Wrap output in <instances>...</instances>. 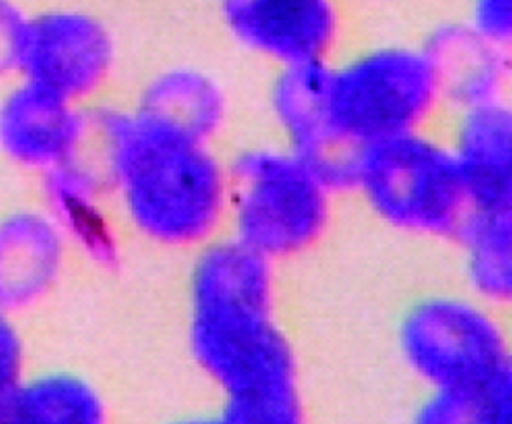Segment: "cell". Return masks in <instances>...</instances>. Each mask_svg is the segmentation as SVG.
<instances>
[{
	"label": "cell",
	"instance_id": "16",
	"mask_svg": "<svg viewBox=\"0 0 512 424\" xmlns=\"http://www.w3.org/2000/svg\"><path fill=\"white\" fill-rule=\"evenodd\" d=\"M140 110L192 137L209 141L224 119L219 87L206 75L176 69L159 75L144 93Z\"/></svg>",
	"mask_w": 512,
	"mask_h": 424
},
{
	"label": "cell",
	"instance_id": "22",
	"mask_svg": "<svg viewBox=\"0 0 512 424\" xmlns=\"http://www.w3.org/2000/svg\"><path fill=\"white\" fill-rule=\"evenodd\" d=\"M508 317H510V327H511V341H512V312L510 315H508Z\"/></svg>",
	"mask_w": 512,
	"mask_h": 424
},
{
	"label": "cell",
	"instance_id": "15",
	"mask_svg": "<svg viewBox=\"0 0 512 424\" xmlns=\"http://www.w3.org/2000/svg\"><path fill=\"white\" fill-rule=\"evenodd\" d=\"M462 287L512 312V216L471 215L459 236Z\"/></svg>",
	"mask_w": 512,
	"mask_h": 424
},
{
	"label": "cell",
	"instance_id": "4",
	"mask_svg": "<svg viewBox=\"0 0 512 424\" xmlns=\"http://www.w3.org/2000/svg\"><path fill=\"white\" fill-rule=\"evenodd\" d=\"M447 105L426 45H384L328 68V126L343 155L429 128Z\"/></svg>",
	"mask_w": 512,
	"mask_h": 424
},
{
	"label": "cell",
	"instance_id": "11",
	"mask_svg": "<svg viewBox=\"0 0 512 424\" xmlns=\"http://www.w3.org/2000/svg\"><path fill=\"white\" fill-rule=\"evenodd\" d=\"M448 143L472 215L512 216V102L507 96L454 110Z\"/></svg>",
	"mask_w": 512,
	"mask_h": 424
},
{
	"label": "cell",
	"instance_id": "23",
	"mask_svg": "<svg viewBox=\"0 0 512 424\" xmlns=\"http://www.w3.org/2000/svg\"><path fill=\"white\" fill-rule=\"evenodd\" d=\"M0 424H5V422H3L2 413H0Z\"/></svg>",
	"mask_w": 512,
	"mask_h": 424
},
{
	"label": "cell",
	"instance_id": "1",
	"mask_svg": "<svg viewBox=\"0 0 512 424\" xmlns=\"http://www.w3.org/2000/svg\"><path fill=\"white\" fill-rule=\"evenodd\" d=\"M271 261L239 240L212 243L188 288V345L219 404L304 405L297 354L277 314Z\"/></svg>",
	"mask_w": 512,
	"mask_h": 424
},
{
	"label": "cell",
	"instance_id": "12",
	"mask_svg": "<svg viewBox=\"0 0 512 424\" xmlns=\"http://www.w3.org/2000/svg\"><path fill=\"white\" fill-rule=\"evenodd\" d=\"M44 209L69 246L101 266L116 261V236L104 209L108 186L98 158L87 149L77 158L42 174Z\"/></svg>",
	"mask_w": 512,
	"mask_h": 424
},
{
	"label": "cell",
	"instance_id": "21",
	"mask_svg": "<svg viewBox=\"0 0 512 424\" xmlns=\"http://www.w3.org/2000/svg\"><path fill=\"white\" fill-rule=\"evenodd\" d=\"M158 424H236L233 417L221 405H215L207 410L185 411L168 417Z\"/></svg>",
	"mask_w": 512,
	"mask_h": 424
},
{
	"label": "cell",
	"instance_id": "7",
	"mask_svg": "<svg viewBox=\"0 0 512 424\" xmlns=\"http://www.w3.org/2000/svg\"><path fill=\"white\" fill-rule=\"evenodd\" d=\"M116 47L107 24L78 8L29 14L18 54L17 78L83 105L107 83Z\"/></svg>",
	"mask_w": 512,
	"mask_h": 424
},
{
	"label": "cell",
	"instance_id": "18",
	"mask_svg": "<svg viewBox=\"0 0 512 424\" xmlns=\"http://www.w3.org/2000/svg\"><path fill=\"white\" fill-rule=\"evenodd\" d=\"M30 368L29 347L20 320L0 312V413Z\"/></svg>",
	"mask_w": 512,
	"mask_h": 424
},
{
	"label": "cell",
	"instance_id": "9",
	"mask_svg": "<svg viewBox=\"0 0 512 424\" xmlns=\"http://www.w3.org/2000/svg\"><path fill=\"white\" fill-rule=\"evenodd\" d=\"M224 17L239 41L283 68L325 62L339 26L334 0H224Z\"/></svg>",
	"mask_w": 512,
	"mask_h": 424
},
{
	"label": "cell",
	"instance_id": "14",
	"mask_svg": "<svg viewBox=\"0 0 512 424\" xmlns=\"http://www.w3.org/2000/svg\"><path fill=\"white\" fill-rule=\"evenodd\" d=\"M453 110L505 96L510 53L490 44L468 24H445L424 41Z\"/></svg>",
	"mask_w": 512,
	"mask_h": 424
},
{
	"label": "cell",
	"instance_id": "3",
	"mask_svg": "<svg viewBox=\"0 0 512 424\" xmlns=\"http://www.w3.org/2000/svg\"><path fill=\"white\" fill-rule=\"evenodd\" d=\"M400 365L423 393H469L512 360L510 317L459 285L412 300L394 330Z\"/></svg>",
	"mask_w": 512,
	"mask_h": 424
},
{
	"label": "cell",
	"instance_id": "5",
	"mask_svg": "<svg viewBox=\"0 0 512 424\" xmlns=\"http://www.w3.org/2000/svg\"><path fill=\"white\" fill-rule=\"evenodd\" d=\"M351 186L385 224L423 239L456 240L472 215L450 143L429 128L358 150Z\"/></svg>",
	"mask_w": 512,
	"mask_h": 424
},
{
	"label": "cell",
	"instance_id": "10",
	"mask_svg": "<svg viewBox=\"0 0 512 424\" xmlns=\"http://www.w3.org/2000/svg\"><path fill=\"white\" fill-rule=\"evenodd\" d=\"M68 240L44 207L0 216V312L20 320L59 288Z\"/></svg>",
	"mask_w": 512,
	"mask_h": 424
},
{
	"label": "cell",
	"instance_id": "17",
	"mask_svg": "<svg viewBox=\"0 0 512 424\" xmlns=\"http://www.w3.org/2000/svg\"><path fill=\"white\" fill-rule=\"evenodd\" d=\"M408 424H512V360L474 392L420 395Z\"/></svg>",
	"mask_w": 512,
	"mask_h": 424
},
{
	"label": "cell",
	"instance_id": "19",
	"mask_svg": "<svg viewBox=\"0 0 512 424\" xmlns=\"http://www.w3.org/2000/svg\"><path fill=\"white\" fill-rule=\"evenodd\" d=\"M465 23L490 44L511 53L512 0H471Z\"/></svg>",
	"mask_w": 512,
	"mask_h": 424
},
{
	"label": "cell",
	"instance_id": "2",
	"mask_svg": "<svg viewBox=\"0 0 512 424\" xmlns=\"http://www.w3.org/2000/svg\"><path fill=\"white\" fill-rule=\"evenodd\" d=\"M96 158L126 221L167 245L213 236L228 210V168L209 141L143 110L90 114Z\"/></svg>",
	"mask_w": 512,
	"mask_h": 424
},
{
	"label": "cell",
	"instance_id": "20",
	"mask_svg": "<svg viewBox=\"0 0 512 424\" xmlns=\"http://www.w3.org/2000/svg\"><path fill=\"white\" fill-rule=\"evenodd\" d=\"M27 14L15 0H0V80L17 77L18 54Z\"/></svg>",
	"mask_w": 512,
	"mask_h": 424
},
{
	"label": "cell",
	"instance_id": "13",
	"mask_svg": "<svg viewBox=\"0 0 512 424\" xmlns=\"http://www.w3.org/2000/svg\"><path fill=\"white\" fill-rule=\"evenodd\" d=\"M5 424H120L113 396L68 366L30 368L2 411Z\"/></svg>",
	"mask_w": 512,
	"mask_h": 424
},
{
	"label": "cell",
	"instance_id": "6",
	"mask_svg": "<svg viewBox=\"0 0 512 424\" xmlns=\"http://www.w3.org/2000/svg\"><path fill=\"white\" fill-rule=\"evenodd\" d=\"M331 189L291 147L243 153L228 168L233 239L270 261L301 251L325 227Z\"/></svg>",
	"mask_w": 512,
	"mask_h": 424
},
{
	"label": "cell",
	"instance_id": "8",
	"mask_svg": "<svg viewBox=\"0 0 512 424\" xmlns=\"http://www.w3.org/2000/svg\"><path fill=\"white\" fill-rule=\"evenodd\" d=\"M90 114L44 87L17 78L0 98V153L17 167L45 174L90 144Z\"/></svg>",
	"mask_w": 512,
	"mask_h": 424
}]
</instances>
